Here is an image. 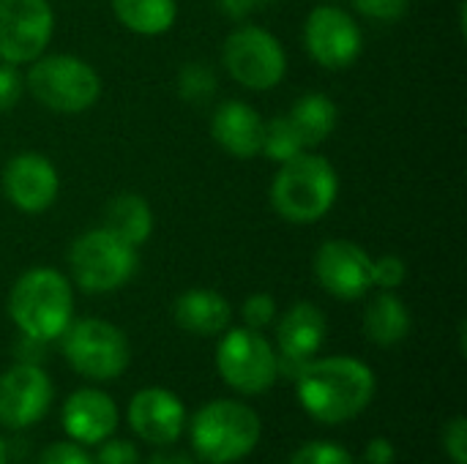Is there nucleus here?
I'll return each mask as SVG.
<instances>
[{
  "label": "nucleus",
  "mask_w": 467,
  "mask_h": 464,
  "mask_svg": "<svg viewBox=\"0 0 467 464\" xmlns=\"http://www.w3.org/2000/svg\"><path fill=\"white\" fill-rule=\"evenodd\" d=\"M296 394L315 421L345 424L375 399V372L353 356L312 358L296 377Z\"/></svg>",
  "instance_id": "nucleus-1"
},
{
  "label": "nucleus",
  "mask_w": 467,
  "mask_h": 464,
  "mask_svg": "<svg viewBox=\"0 0 467 464\" xmlns=\"http://www.w3.org/2000/svg\"><path fill=\"white\" fill-rule=\"evenodd\" d=\"M8 314L22 336L55 342L74 320L71 282L55 268L25 271L8 293Z\"/></svg>",
  "instance_id": "nucleus-2"
},
{
  "label": "nucleus",
  "mask_w": 467,
  "mask_h": 464,
  "mask_svg": "<svg viewBox=\"0 0 467 464\" xmlns=\"http://www.w3.org/2000/svg\"><path fill=\"white\" fill-rule=\"evenodd\" d=\"M337 194L339 175L334 164L306 150L279 164V172L271 183V205L290 224L320 222L334 208Z\"/></svg>",
  "instance_id": "nucleus-3"
},
{
  "label": "nucleus",
  "mask_w": 467,
  "mask_h": 464,
  "mask_svg": "<svg viewBox=\"0 0 467 464\" xmlns=\"http://www.w3.org/2000/svg\"><path fill=\"white\" fill-rule=\"evenodd\" d=\"M260 418L235 399H213L192 418V449L208 464H233L249 457L260 443Z\"/></svg>",
  "instance_id": "nucleus-4"
},
{
  "label": "nucleus",
  "mask_w": 467,
  "mask_h": 464,
  "mask_svg": "<svg viewBox=\"0 0 467 464\" xmlns=\"http://www.w3.org/2000/svg\"><path fill=\"white\" fill-rule=\"evenodd\" d=\"M30 96L60 115H79L101 96V77L96 68L74 55H38L25 77Z\"/></svg>",
  "instance_id": "nucleus-5"
},
{
  "label": "nucleus",
  "mask_w": 467,
  "mask_h": 464,
  "mask_svg": "<svg viewBox=\"0 0 467 464\" xmlns=\"http://www.w3.org/2000/svg\"><path fill=\"white\" fill-rule=\"evenodd\" d=\"M137 246L126 243L107 227L82 232L68 249V268L79 290L90 295L115 293L137 271Z\"/></svg>",
  "instance_id": "nucleus-6"
},
{
  "label": "nucleus",
  "mask_w": 467,
  "mask_h": 464,
  "mask_svg": "<svg viewBox=\"0 0 467 464\" xmlns=\"http://www.w3.org/2000/svg\"><path fill=\"white\" fill-rule=\"evenodd\" d=\"M63 356L68 366L96 383L115 380L129 369L131 347L126 334L99 317L71 320V325L63 331Z\"/></svg>",
  "instance_id": "nucleus-7"
},
{
  "label": "nucleus",
  "mask_w": 467,
  "mask_h": 464,
  "mask_svg": "<svg viewBox=\"0 0 467 464\" xmlns=\"http://www.w3.org/2000/svg\"><path fill=\"white\" fill-rule=\"evenodd\" d=\"M222 63L227 74L249 90H271L287 74V52L282 41L260 25L235 27L224 38Z\"/></svg>",
  "instance_id": "nucleus-8"
},
{
  "label": "nucleus",
  "mask_w": 467,
  "mask_h": 464,
  "mask_svg": "<svg viewBox=\"0 0 467 464\" xmlns=\"http://www.w3.org/2000/svg\"><path fill=\"white\" fill-rule=\"evenodd\" d=\"M216 369L222 380L244 397L265 394L279 377L276 350L260 331L246 325L222 334L216 347Z\"/></svg>",
  "instance_id": "nucleus-9"
},
{
  "label": "nucleus",
  "mask_w": 467,
  "mask_h": 464,
  "mask_svg": "<svg viewBox=\"0 0 467 464\" xmlns=\"http://www.w3.org/2000/svg\"><path fill=\"white\" fill-rule=\"evenodd\" d=\"M55 33L49 0H0V60L25 66L47 52Z\"/></svg>",
  "instance_id": "nucleus-10"
},
{
  "label": "nucleus",
  "mask_w": 467,
  "mask_h": 464,
  "mask_svg": "<svg viewBox=\"0 0 467 464\" xmlns=\"http://www.w3.org/2000/svg\"><path fill=\"white\" fill-rule=\"evenodd\" d=\"M304 46L315 63L331 71L353 66L361 55L364 36L356 19L339 5H315L304 22Z\"/></svg>",
  "instance_id": "nucleus-11"
},
{
  "label": "nucleus",
  "mask_w": 467,
  "mask_h": 464,
  "mask_svg": "<svg viewBox=\"0 0 467 464\" xmlns=\"http://www.w3.org/2000/svg\"><path fill=\"white\" fill-rule=\"evenodd\" d=\"M372 260L364 246L348 238L320 243L315 254V279L339 301H358L372 290Z\"/></svg>",
  "instance_id": "nucleus-12"
},
{
  "label": "nucleus",
  "mask_w": 467,
  "mask_h": 464,
  "mask_svg": "<svg viewBox=\"0 0 467 464\" xmlns=\"http://www.w3.org/2000/svg\"><path fill=\"white\" fill-rule=\"evenodd\" d=\"M52 397L49 375L38 364L19 361L0 375V424L8 429L38 424L49 413Z\"/></svg>",
  "instance_id": "nucleus-13"
},
{
  "label": "nucleus",
  "mask_w": 467,
  "mask_h": 464,
  "mask_svg": "<svg viewBox=\"0 0 467 464\" xmlns=\"http://www.w3.org/2000/svg\"><path fill=\"white\" fill-rule=\"evenodd\" d=\"M326 334H328V323H326V314L320 306H315L309 301L293 304L276 323L279 375L296 380L304 372V366L312 358H317V353L326 342Z\"/></svg>",
  "instance_id": "nucleus-14"
},
{
  "label": "nucleus",
  "mask_w": 467,
  "mask_h": 464,
  "mask_svg": "<svg viewBox=\"0 0 467 464\" xmlns=\"http://www.w3.org/2000/svg\"><path fill=\"white\" fill-rule=\"evenodd\" d=\"M3 194L22 213H44L60 191L57 167L33 150L16 153L3 167Z\"/></svg>",
  "instance_id": "nucleus-15"
},
{
  "label": "nucleus",
  "mask_w": 467,
  "mask_h": 464,
  "mask_svg": "<svg viewBox=\"0 0 467 464\" xmlns=\"http://www.w3.org/2000/svg\"><path fill=\"white\" fill-rule=\"evenodd\" d=\"M131 429L150 446H172L186 427L183 402L167 388H142L129 402Z\"/></svg>",
  "instance_id": "nucleus-16"
},
{
  "label": "nucleus",
  "mask_w": 467,
  "mask_h": 464,
  "mask_svg": "<svg viewBox=\"0 0 467 464\" xmlns=\"http://www.w3.org/2000/svg\"><path fill=\"white\" fill-rule=\"evenodd\" d=\"M63 429L79 446H96L115 435L118 407L109 394L99 388H79L63 405Z\"/></svg>",
  "instance_id": "nucleus-17"
},
{
  "label": "nucleus",
  "mask_w": 467,
  "mask_h": 464,
  "mask_svg": "<svg viewBox=\"0 0 467 464\" xmlns=\"http://www.w3.org/2000/svg\"><path fill=\"white\" fill-rule=\"evenodd\" d=\"M263 126H265V120L260 118V112L254 107H249L246 101H235V98L219 104L211 118V134H213L216 145L241 161L260 156Z\"/></svg>",
  "instance_id": "nucleus-18"
},
{
  "label": "nucleus",
  "mask_w": 467,
  "mask_h": 464,
  "mask_svg": "<svg viewBox=\"0 0 467 464\" xmlns=\"http://www.w3.org/2000/svg\"><path fill=\"white\" fill-rule=\"evenodd\" d=\"M172 317H175L178 328H183L194 336H219L230 328L233 306L216 290L192 287L175 298Z\"/></svg>",
  "instance_id": "nucleus-19"
},
{
  "label": "nucleus",
  "mask_w": 467,
  "mask_h": 464,
  "mask_svg": "<svg viewBox=\"0 0 467 464\" xmlns=\"http://www.w3.org/2000/svg\"><path fill=\"white\" fill-rule=\"evenodd\" d=\"M410 312L394 290H383L375 295L364 312V334L378 347H394L408 339L410 334Z\"/></svg>",
  "instance_id": "nucleus-20"
},
{
  "label": "nucleus",
  "mask_w": 467,
  "mask_h": 464,
  "mask_svg": "<svg viewBox=\"0 0 467 464\" xmlns=\"http://www.w3.org/2000/svg\"><path fill=\"white\" fill-rule=\"evenodd\" d=\"M101 227L112 230L126 243L140 249L153 235V211H150L145 197H140L134 191H126V194H118V197H112L107 202Z\"/></svg>",
  "instance_id": "nucleus-21"
},
{
  "label": "nucleus",
  "mask_w": 467,
  "mask_h": 464,
  "mask_svg": "<svg viewBox=\"0 0 467 464\" xmlns=\"http://www.w3.org/2000/svg\"><path fill=\"white\" fill-rule=\"evenodd\" d=\"M118 22L137 36H161L178 19L175 0H112Z\"/></svg>",
  "instance_id": "nucleus-22"
},
{
  "label": "nucleus",
  "mask_w": 467,
  "mask_h": 464,
  "mask_svg": "<svg viewBox=\"0 0 467 464\" xmlns=\"http://www.w3.org/2000/svg\"><path fill=\"white\" fill-rule=\"evenodd\" d=\"M290 120L296 123L304 145L315 148V145L326 142L331 137V131L337 129L339 109H337V104L326 93H306V96H301L293 104Z\"/></svg>",
  "instance_id": "nucleus-23"
},
{
  "label": "nucleus",
  "mask_w": 467,
  "mask_h": 464,
  "mask_svg": "<svg viewBox=\"0 0 467 464\" xmlns=\"http://www.w3.org/2000/svg\"><path fill=\"white\" fill-rule=\"evenodd\" d=\"M301 150H306V145H304L296 123L290 120V115H276V118L265 120L260 156H265V159H271L276 164H285L293 156H298Z\"/></svg>",
  "instance_id": "nucleus-24"
},
{
  "label": "nucleus",
  "mask_w": 467,
  "mask_h": 464,
  "mask_svg": "<svg viewBox=\"0 0 467 464\" xmlns=\"http://www.w3.org/2000/svg\"><path fill=\"white\" fill-rule=\"evenodd\" d=\"M178 93L192 104H202L216 93V74L205 63H186L178 71Z\"/></svg>",
  "instance_id": "nucleus-25"
},
{
  "label": "nucleus",
  "mask_w": 467,
  "mask_h": 464,
  "mask_svg": "<svg viewBox=\"0 0 467 464\" xmlns=\"http://www.w3.org/2000/svg\"><path fill=\"white\" fill-rule=\"evenodd\" d=\"M287 464H353L350 454L331 440H309L304 443Z\"/></svg>",
  "instance_id": "nucleus-26"
},
{
  "label": "nucleus",
  "mask_w": 467,
  "mask_h": 464,
  "mask_svg": "<svg viewBox=\"0 0 467 464\" xmlns=\"http://www.w3.org/2000/svg\"><path fill=\"white\" fill-rule=\"evenodd\" d=\"M241 317H244L246 328H254V331L268 328L276 320V301H274V295H268V293L249 295L244 301V306H241Z\"/></svg>",
  "instance_id": "nucleus-27"
},
{
  "label": "nucleus",
  "mask_w": 467,
  "mask_h": 464,
  "mask_svg": "<svg viewBox=\"0 0 467 464\" xmlns=\"http://www.w3.org/2000/svg\"><path fill=\"white\" fill-rule=\"evenodd\" d=\"M408 279V265L397 254H383L372 260V287L380 290H397Z\"/></svg>",
  "instance_id": "nucleus-28"
},
{
  "label": "nucleus",
  "mask_w": 467,
  "mask_h": 464,
  "mask_svg": "<svg viewBox=\"0 0 467 464\" xmlns=\"http://www.w3.org/2000/svg\"><path fill=\"white\" fill-rule=\"evenodd\" d=\"M22 90H25V77L19 74V68L14 63L0 60V115L19 104Z\"/></svg>",
  "instance_id": "nucleus-29"
},
{
  "label": "nucleus",
  "mask_w": 467,
  "mask_h": 464,
  "mask_svg": "<svg viewBox=\"0 0 467 464\" xmlns=\"http://www.w3.org/2000/svg\"><path fill=\"white\" fill-rule=\"evenodd\" d=\"M36 464H93V457L74 440H63V443H52L47 446Z\"/></svg>",
  "instance_id": "nucleus-30"
},
{
  "label": "nucleus",
  "mask_w": 467,
  "mask_h": 464,
  "mask_svg": "<svg viewBox=\"0 0 467 464\" xmlns=\"http://www.w3.org/2000/svg\"><path fill=\"white\" fill-rule=\"evenodd\" d=\"M443 451L454 464H467V421L462 416H457L446 424Z\"/></svg>",
  "instance_id": "nucleus-31"
},
{
  "label": "nucleus",
  "mask_w": 467,
  "mask_h": 464,
  "mask_svg": "<svg viewBox=\"0 0 467 464\" xmlns=\"http://www.w3.org/2000/svg\"><path fill=\"white\" fill-rule=\"evenodd\" d=\"M93 464H140V451L131 440H120V438H107L96 454Z\"/></svg>",
  "instance_id": "nucleus-32"
},
{
  "label": "nucleus",
  "mask_w": 467,
  "mask_h": 464,
  "mask_svg": "<svg viewBox=\"0 0 467 464\" xmlns=\"http://www.w3.org/2000/svg\"><path fill=\"white\" fill-rule=\"evenodd\" d=\"M356 8L369 16V19H378V22H394L400 16H405L410 0H353Z\"/></svg>",
  "instance_id": "nucleus-33"
},
{
  "label": "nucleus",
  "mask_w": 467,
  "mask_h": 464,
  "mask_svg": "<svg viewBox=\"0 0 467 464\" xmlns=\"http://www.w3.org/2000/svg\"><path fill=\"white\" fill-rule=\"evenodd\" d=\"M364 459H367V464H394L397 451H394L391 440L375 438V440H369V446H367V451H364Z\"/></svg>",
  "instance_id": "nucleus-34"
},
{
  "label": "nucleus",
  "mask_w": 467,
  "mask_h": 464,
  "mask_svg": "<svg viewBox=\"0 0 467 464\" xmlns=\"http://www.w3.org/2000/svg\"><path fill=\"white\" fill-rule=\"evenodd\" d=\"M148 464H194L192 462V457L189 454H183V451H172V449H167V446H161Z\"/></svg>",
  "instance_id": "nucleus-35"
},
{
  "label": "nucleus",
  "mask_w": 467,
  "mask_h": 464,
  "mask_svg": "<svg viewBox=\"0 0 467 464\" xmlns=\"http://www.w3.org/2000/svg\"><path fill=\"white\" fill-rule=\"evenodd\" d=\"M0 464H8V446L3 438H0Z\"/></svg>",
  "instance_id": "nucleus-36"
},
{
  "label": "nucleus",
  "mask_w": 467,
  "mask_h": 464,
  "mask_svg": "<svg viewBox=\"0 0 467 464\" xmlns=\"http://www.w3.org/2000/svg\"><path fill=\"white\" fill-rule=\"evenodd\" d=\"M252 3H254L257 8H263V5H265V3H271V0H252Z\"/></svg>",
  "instance_id": "nucleus-37"
},
{
  "label": "nucleus",
  "mask_w": 467,
  "mask_h": 464,
  "mask_svg": "<svg viewBox=\"0 0 467 464\" xmlns=\"http://www.w3.org/2000/svg\"><path fill=\"white\" fill-rule=\"evenodd\" d=\"M331 3H337V0H331Z\"/></svg>",
  "instance_id": "nucleus-38"
}]
</instances>
